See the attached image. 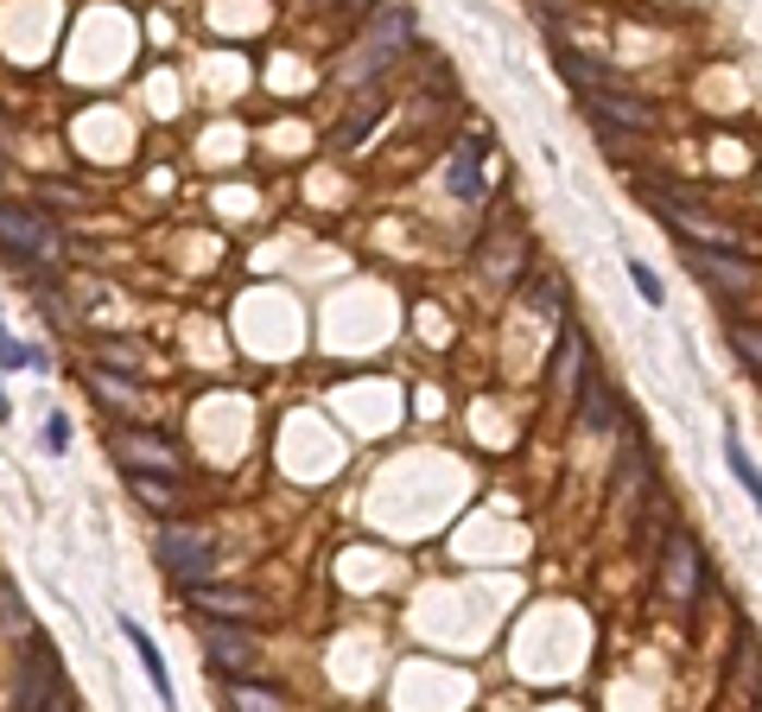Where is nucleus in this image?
<instances>
[{
    "mask_svg": "<svg viewBox=\"0 0 762 712\" xmlns=\"http://www.w3.org/2000/svg\"><path fill=\"white\" fill-rule=\"evenodd\" d=\"M0 255H13L20 267H58L64 236L45 224L33 204H0Z\"/></svg>",
    "mask_w": 762,
    "mask_h": 712,
    "instance_id": "1",
    "label": "nucleus"
},
{
    "mask_svg": "<svg viewBox=\"0 0 762 712\" xmlns=\"http://www.w3.org/2000/svg\"><path fill=\"white\" fill-rule=\"evenodd\" d=\"M725 464H730V478L750 490V503H757V516H762V471H757V458L743 451V439H737V426H725Z\"/></svg>",
    "mask_w": 762,
    "mask_h": 712,
    "instance_id": "17",
    "label": "nucleus"
},
{
    "mask_svg": "<svg viewBox=\"0 0 762 712\" xmlns=\"http://www.w3.org/2000/svg\"><path fill=\"white\" fill-rule=\"evenodd\" d=\"M661 599L692 611L699 599V586H705V560H699V541H692L687 528H667V541H661Z\"/></svg>",
    "mask_w": 762,
    "mask_h": 712,
    "instance_id": "2",
    "label": "nucleus"
},
{
    "mask_svg": "<svg viewBox=\"0 0 762 712\" xmlns=\"http://www.w3.org/2000/svg\"><path fill=\"white\" fill-rule=\"evenodd\" d=\"M680 262L699 267V274H705V280L725 293V300H743V293L757 287V267L743 262V255H730V249H692V242H687V255H680Z\"/></svg>",
    "mask_w": 762,
    "mask_h": 712,
    "instance_id": "7",
    "label": "nucleus"
},
{
    "mask_svg": "<svg viewBox=\"0 0 762 712\" xmlns=\"http://www.w3.org/2000/svg\"><path fill=\"white\" fill-rule=\"evenodd\" d=\"M128 484H134V496H146L153 509H179V490L159 484V478H146V471H128Z\"/></svg>",
    "mask_w": 762,
    "mask_h": 712,
    "instance_id": "21",
    "label": "nucleus"
},
{
    "mask_svg": "<svg viewBox=\"0 0 762 712\" xmlns=\"http://www.w3.org/2000/svg\"><path fill=\"white\" fill-rule=\"evenodd\" d=\"M757 712H762V693H757Z\"/></svg>",
    "mask_w": 762,
    "mask_h": 712,
    "instance_id": "30",
    "label": "nucleus"
},
{
    "mask_svg": "<svg viewBox=\"0 0 762 712\" xmlns=\"http://www.w3.org/2000/svg\"><path fill=\"white\" fill-rule=\"evenodd\" d=\"M579 408H584V426H591V433H610V426L622 420V413H617V395H610V382H604V370H597V363H584Z\"/></svg>",
    "mask_w": 762,
    "mask_h": 712,
    "instance_id": "11",
    "label": "nucleus"
},
{
    "mask_svg": "<svg viewBox=\"0 0 762 712\" xmlns=\"http://www.w3.org/2000/svg\"><path fill=\"white\" fill-rule=\"evenodd\" d=\"M26 637H33V662L20 668V687H13V712H51L58 700H64V662H58L51 637H38V630H26Z\"/></svg>",
    "mask_w": 762,
    "mask_h": 712,
    "instance_id": "3",
    "label": "nucleus"
},
{
    "mask_svg": "<svg viewBox=\"0 0 762 712\" xmlns=\"http://www.w3.org/2000/svg\"><path fill=\"white\" fill-rule=\"evenodd\" d=\"M0 611H7V624H13V630H33V624H26V604H20V592H13L7 579H0Z\"/></svg>",
    "mask_w": 762,
    "mask_h": 712,
    "instance_id": "25",
    "label": "nucleus"
},
{
    "mask_svg": "<svg viewBox=\"0 0 762 712\" xmlns=\"http://www.w3.org/2000/svg\"><path fill=\"white\" fill-rule=\"evenodd\" d=\"M579 350H584L579 325H566V318H559V357H553V395H572V382H579Z\"/></svg>",
    "mask_w": 762,
    "mask_h": 712,
    "instance_id": "16",
    "label": "nucleus"
},
{
    "mask_svg": "<svg viewBox=\"0 0 762 712\" xmlns=\"http://www.w3.org/2000/svg\"><path fill=\"white\" fill-rule=\"evenodd\" d=\"M0 370H33V375H45V370H51V357H45L38 343L13 338V331L0 325Z\"/></svg>",
    "mask_w": 762,
    "mask_h": 712,
    "instance_id": "18",
    "label": "nucleus"
},
{
    "mask_svg": "<svg viewBox=\"0 0 762 712\" xmlns=\"http://www.w3.org/2000/svg\"><path fill=\"white\" fill-rule=\"evenodd\" d=\"M204 655L229 668V675H249L254 662H261V649H254L249 630H229V624H204Z\"/></svg>",
    "mask_w": 762,
    "mask_h": 712,
    "instance_id": "10",
    "label": "nucleus"
},
{
    "mask_svg": "<svg viewBox=\"0 0 762 712\" xmlns=\"http://www.w3.org/2000/svg\"><path fill=\"white\" fill-rule=\"evenodd\" d=\"M159 566L179 579V586H197V579H210V566H217V547H210V534L191 522H166L159 528Z\"/></svg>",
    "mask_w": 762,
    "mask_h": 712,
    "instance_id": "4",
    "label": "nucleus"
},
{
    "mask_svg": "<svg viewBox=\"0 0 762 712\" xmlns=\"http://www.w3.org/2000/svg\"><path fill=\"white\" fill-rule=\"evenodd\" d=\"M45 446H51V451L71 446V420H64V413H51V420H45Z\"/></svg>",
    "mask_w": 762,
    "mask_h": 712,
    "instance_id": "27",
    "label": "nucleus"
},
{
    "mask_svg": "<svg viewBox=\"0 0 762 712\" xmlns=\"http://www.w3.org/2000/svg\"><path fill=\"white\" fill-rule=\"evenodd\" d=\"M617 426H622V458H617V503H622L629 490L649 484V439H642L636 420H617Z\"/></svg>",
    "mask_w": 762,
    "mask_h": 712,
    "instance_id": "12",
    "label": "nucleus"
},
{
    "mask_svg": "<svg viewBox=\"0 0 762 712\" xmlns=\"http://www.w3.org/2000/svg\"><path fill=\"white\" fill-rule=\"evenodd\" d=\"M629 280H636V293H642L649 305H661V300H667V293H661V274H654L649 262H636V255H629Z\"/></svg>",
    "mask_w": 762,
    "mask_h": 712,
    "instance_id": "23",
    "label": "nucleus"
},
{
    "mask_svg": "<svg viewBox=\"0 0 762 712\" xmlns=\"http://www.w3.org/2000/svg\"><path fill=\"white\" fill-rule=\"evenodd\" d=\"M584 109L604 121V134H654V121H661L649 96H636V89H622V83L584 89Z\"/></svg>",
    "mask_w": 762,
    "mask_h": 712,
    "instance_id": "5",
    "label": "nucleus"
},
{
    "mask_svg": "<svg viewBox=\"0 0 762 712\" xmlns=\"http://www.w3.org/2000/svg\"><path fill=\"white\" fill-rule=\"evenodd\" d=\"M445 185L458 191L464 204H483V185H489V166H483V141L464 134L458 147H451V166H445Z\"/></svg>",
    "mask_w": 762,
    "mask_h": 712,
    "instance_id": "8",
    "label": "nucleus"
},
{
    "mask_svg": "<svg viewBox=\"0 0 762 712\" xmlns=\"http://www.w3.org/2000/svg\"><path fill=\"white\" fill-rule=\"evenodd\" d=\"M121 637L134 642V655H141V668H146V680H153V693H159L166 707H179V693H172V675H166V662H159V649H153V637H146L141 624H128V617H121Z\"/></svg>",
    "mask_w": 762,
    "mask_h": 712,
    "instance_id": "14",
    "label": "nucleus"
},
{
    "mask_svg": "<svg viewBox=\"0 0 762 712\" xmlns=\"http://www.w3.org/2000/svg\"><path fill=\"white\" fill-rule=\"evenodd\" d=\"M96 388H102L109 401H134V382H121V375H109V370H96Z\"/></svg>",
    "mask_w": 762,
    "mask_h": 712,
    "instance_id": "26",
    "label": "nucleus"
},
{
    "mask_svg": "<svg viewBox=\"0 0 762 712\" xmlns=\"http://www.w3.org/2000/svg\"><path fill=\"white\" fill-rule=\"evenodd\" d=\"M407 38H413V13H407V7H382V20L368 26L363 58L350 64V76H375V71H388L400 51H407Z\"/></svg>",
    "mask_w": 762,
    "mask_h": 712,
    "instance_id": "6",
    "label": "nucleus"
},
{
    "mask_svg": "<svg viewBox=\"0 0 762 712\" xmlns=\"http://www.w3.org/2000/svg\"><path fill=\"white\" fill-rule=\"evenodd\" d=\"M184 592H191L197 611H217V617H249V611H254V592H229V586H204V579H197V586H184Z\"/></svg>",
    "mask_w": 762,
    "mask_h": 712,
    "instance_id": "15",
    "label": "nucleus"
},
{
    "mask_svg": "<svg viewBox=\"0 0 762 712\" xmlns=\"http://www.w3.org/2000/svg\"><path fill=\"white\" fill-rule=\"evenodd\" d=\"M114 451H121V464H128V471H172V478H179V451L166 446L159 433L128 426V433H114Z\"/></svg>",
    "mask_w": 762,
    "mask_h": 712,
    "instance_id": "9",
    "label": "nucleus"
},
{
    "mask_svg": "<svg viewBox=\"0 0 762 712\" xmlns=\"http://www.w3.org/2000/svg\"><path fill=\"white\" fill-rule=\"evenodd\" d=\"M725 338H730V350H737V357H743V363L762 375V331H757V325H737V318H730Z\"/></svg>",
    "mask_w": 762,
    "mask_h": 712,
    "instance_id": "19",
    "label": "nucleus"
},
{
    "mask_svg": "<svg viewBox=\"0 0 762 712\" xmlns=\"http://www.w3.org/2000/svg\"><path fill=\"white\" fill-rule=\"evenodd\" d=\"M553 71L566 76L579 96H584V89H604V83H617V76L597 64V58H584V51H572V45H553Z\"/></svg>",
    "mask_w": 762,
    "mask_h": 712,
    "instance_id": "13",
    "label": "nucleus"
},
{
    "mask_svg": "<svg viewBox=\"0 0 762 712\" xmlns=\"http://www.w3.org/2000/svg\"><path fill=\"white\" fill-rule=\"evenodd\" d=\"M337 7H343V13H375L382 0H337Z\"/></svg>",
    "mask_w": 762,
    "mask_h": 712,
    "instance_id": "28",
    "label": "nucleus"
},
{
    "mask_svg": "<svg viewBox=\"0 0 762 712\" xmlns=\"http://www.w3.org/2000/svg\"><path fill=\"white\" fill-rule=\"evenodd\" d=\"M229 707L235 712H280V700L267 687H249V680H229Z\"/></svg>",
    "mask_w": 762,
    "mask_h": 712,
    "instance_id": "20",
    "label": "nucleus"
},
{
    "mask_svg": "<svg viewBox=\"0 0 762 712\" xmlns=\"http://www.w3.org/2000/svg\"><path fill=\"white\" fill-rule=\"evenodd\" d=\"M318 7H337V0H318Z\"/></svg>",
    "mask_w": 762,
    "mask_h": 712,
    "instance_id": "29",
    "label": "nucleus"
},
{
    "mask_svg": "<svg viewBox=\"0 0 762 712\" xmlns=\"http://www.w3.org/2000/svg\"><path fill=\"white\" fill-rule=\"evenodd\" d=\"M515 249H521L515 236H496V242L483 249V274H489V280H508V267H515Z\"/></svg>",
    "mask_w": 762,
    "mask_h": 712,
    "instance_id": "22",
    "label": "nucleus"
},
{
    "mask_svg": "<svg viewBox=\"0 0 762 712\" xmlns=\"http://www.w3.org/2000/svg\"><path fill=\"white\" fill-rule=\"evenodd\" d=\"M534 312H541V318H553V325H559V305H566V287H559V280H553V274H541V287H534Z\"/></svg>",
    "mask_w": 762,
    "mask_h": 712,
    "instance_id": "24",
    "label": "nucleus"
}]
</instances>
